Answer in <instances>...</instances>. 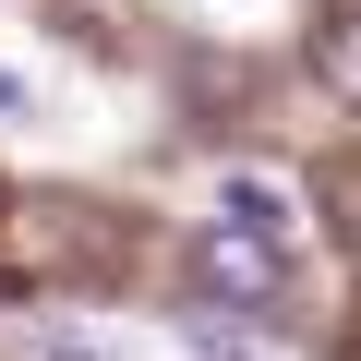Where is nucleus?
Instances as JSON below:
<instances>
[{"instance_id": "1", "label": "nucleus", "mask_w": 361, "mask_h": 361, "mask_svg": "<svg viewBox=\"0 0 361 361\" xmlns=\"http://www.w3.org/2000/svg\"><path fill=\"white\" fill-rule=\"evenodd\" d=\"M193 277H205V289H229V301H277L289 253H277V241H253V229H229V217H205V229H193Z\"/></svg>"}, {"instance_id": "2", "label": "nucleus", "mask_w": 361, "mask_h": 361, "mask_svg": "<svg viewBox=\"0 0 361 361\" xmlns=\"http://www.w3.org/2000/svg\"><path fill=\"white\" fill-rule=\"evenodd\" d=\"M313 73H325V97L361 109V13H325V25H313Z\"/></svg>"}, {"instance_id": "3", "label": "nucleus", "mask_w": 361, "mask_h": 361, "mask_svg": "<svg viewBox=\"0 0 361 361\" xmlns=\"http://www.w3.org/2000/svg\"><path fill=\"white\" fill-rule=\"evenodd\" d=\"M217 217H229V229H253V241H277V253H289V193H277V180H229V193H217Z\"/></svg>"}, {"instance_id": "4", "label": "nucleus", "mask_w": 361, "mask_h": 361, "mask_svg": "<svg viewBox=\"0 0 361 361\" xmlns=\"http://www.w3.org/2000/svg\"><path fill=\"white\" fill-rule=\"evenodd\" d=\"M49 361H97V349H85V337H49Z\"/></svg>"}, {"instance_id": "5", "label": "nucleus", "mask_w": 361, "mask_h": 361, "mask_svg": "<svg viewBox=\"0 0 361 361\" xmlns=\"http://www.w3.org/2000/svg\"><path fill=\"white\" fill-rule=\"evenodd\" d=\"M13 109H25V85H13V73H0V121H13Z\"/></svg>"}]
</instances>
